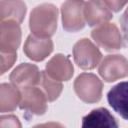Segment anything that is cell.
<instances>
[{"label": "cell", "instance_id": "3957f363", "mask_svg": "<svg viewBox=\"0 0 128 128\" xmlns=\"http://www.w3.org/2000/svg\"><path fill=\"white\" fill-rule=\"evenodd\" d=\"M84 5L83 0H66L61 6L62 26L67 32H77L84 28Z\"/></svg>", "mask_w": 128, "mask_h": 128}, {"label": "cell", "instance_id": "8fae6325", "mask_svg": "<svg viewBox=\"0 0 128 128\" xmlns=\"http://www.w3.org/2000/svg\"><path fill=\"white\" fill-rule=\"evenodd\" d=\"M84 17L86 23L93 27L107 23L113 16L103 0H88L84 5Z\"/></svg>", "mask_w": 128, "mask_h": 128}, {"label": "cell", "instance_id": "ba28073f", "mask_svg": "<svg viewBox=\"0 0 128 128\" xmlns=\"http://www.w3.org/2000/svg\"><path fill=\"white\" fill-rule=\"evenodd\" d=\"M41 71L34 64L22 63L18 65L10 74V81L20 90L37 86L40 83Z\"/></svg>", "mask_w": 128, "mask_h": 128}, {"label": "cell", "instance_id": "5b68a950", "mask_svg": "<svg viewBox=\"0 0 128 128\" xmlns=\"http://www.w3.org/2000/svg\"><path fill=\"white\" fill-rule=\"evenodd\" d=\"M98 72L106 82H114L128 76V60L120 54L107 55L101 61Z\"/></svg>", "mask_w": 128, "mask_h": 128}, {"label": "cell", "instance_id": "5bb4252c", "mask_svg": "<svg viewBox=\"0 0 128 128\" xmlns=\"http://www.w3.org/2000/svg\"><path fill=\"white\" fill-rule=\"evenodd\" d=\"M27 11L26 4L23 0H1L0 2V19L13 20L22 23Z\"/></svg>", "mask_w": 128, "mask_h": 128}, {"label": "cell", "instance_id": "e0dca14e", "mask_svg": "<svg viewBox=\"0 0 128 128\" xmlns=\"http://www.w3.org/2000/svg\"><path fill=\"white\" fill-rule=\"evenodd\" d=\"M40 87L44 91L47 100L49 102L55 101L61 94L63 86L61 81L56 80L52 77H50L46 71H41V78H40Z\"/></svg>", "mask_w": 128, "mask_h": 128}, {"label": "cell", "instance_id": "6da1fadb", "mask_svg": "<svg viewBox=\"0 0 128 128\" xmlns=\"http://www.w3.org/2000/svg\"><path fill=\"white\" fill-rule=\"evenodd\" d=\"M58 9L51 3L36 6L30 13L29 28L38 37L50 38L57 29Z\"/></svg>", "mask_w": 128, "mask_h": 128}, {"label": "cell", "instance_id": "2e32d148", "mask_svg": "<svg viewBox=\"0 0 128 128\" xmlns=\"http://www.w3.org/2000/svg\"><path fill=\"white\" fill-rule=\"evenodd\" d=\"M21 101V90L13 84L2 83L0 85V111L11 112L16 109Z\"/></svg>", "mask_w": 128, "mask_h": 128}, {"label": "cell", "instance_id": "7a4b0ae2", "mask_svg": "<svg viewBox=\"0 0 128 128\" xmlns=\"http://www.w3.org/2000/svg\"><path fill=\"white\" fill-rule=\"evenodd\" d=\"M103 83L92 73H82L74 81V91L86 103H96L102 97Z\"/></svg>", "mask_w": 128, "mask_h": 128}, {"label": "cell", "instance_id": "9c48e42d", "mask_svg": "<svg viewBox=\"0 0 128 128\" xmlns=\"http://www.w3.org/2000/svg\"><path fill=\"white\" fill-rule=\"evenodd\" d=\"M23 50L29 59L39 62L44 60L53 51V42L50 38L38 37L31 34L27 37Z\"/></svg>", "mask_w": 128, "mask_h": 128}, {"label": "cell", "instance_id": "d6986e66", "mask_svg": "<svg viewBox=\"0 0 128 128\" xmlns=\"http://www.w3.org/2000/svg\"><path fill=\"white\" fill-rule=\"evenodd\" d=\"M120 26L124 45L128 48V7L125 9L122 16L120 17Z\"/></svg>", "mask_w": 128, "mask_h": 128}, {"label": "cell", "instance_id": "9a60e30c", "mask_svg": "<svg viewBox=\"0 0 128 128\" xmlns=\"http://www.w3.org/2000/svg\"><path fill=\"white\" fill-rule=\"evenodd\" d=\"M83 127H118L115 117L105 108L92 110L82 119Z\"/></svg>", "mask_w": 128, "mask_h": 128}, {"label": "cell", "instance_id": "ac0fdd59", "mask_svg": "<svg viewBox=\"0 0 128 128\" xmlns=\"http://www.w3.org/2000/svg\"><path fill=\"white\" fill-rule=\"evenodd\" d=\"M17 59L16 52H1V70L0 74L3 75L8 71L14 64Z\"/></svg>", "mask_w": 128, "mask_h": 128}, {"label": "cell", "instance_id": "30bf717a", "mask_svg": "<svg viewBox=\"0 0 128 128\" xmlns=\"http://www.w3.org/2000/svg\"><path fill=\"white\" fill-rule=\"evenodd\" d=\"M21 43V28L13 20L1 21L0 50L1 52H16Z\"/></svg>", "mask_w": 128, "mask_h": 128}, {"label": "cell", "instance_id": "8992f818", "mask_svg": "<svg viewBox=\"0 0 128 128\" xmlns=\"http://www.w3.org/2000/svg\"><path fill=\"white\" fill-rule=\"evenodd\" d=\"M91 37L95 43L106 51L119 50L122 47L123 38L118 27L113 23H104L91 31Z\"/></svg>", "mask_w": 128, "mask_h": 128}, {"label": "cell", "instance_id": "4fadbf2b", "mask_svg": "<svg viewBox=\"0 0 128 128\" xmlns=\"http://www.w3.org/2000/svg\"><path fill=\"white\" fill-rule=\"evenodd\" d=\"M45 71L56 80L68 81L73 76L74 68L68 57L63 54H56L46 64Z\"/></svg>", "mask_w": 128, "mask_h": 128}, {"label": "cell", "instance_id": "52a82bcc", "mask_svg": "<svg viewBox=\"0 0 128 128\" xmlns=\"http://www.w3.org/2000/svg\"><path fill=\"white\" fill-rule=\"evenodd\" d=\"M47 101L44 91L36 86L21 89L19 107L31 115H43L47 110Z\"/></svg>", "mask_w": 128, "mask_h": 128}, {"label": "cell", "instance_id": "7c38bea8", "mask_svg": "<svg viewBox=\"0 0 128 128\" xmlns=\"http://www.w3.org/2000/svg\"><path fill=\"white\" fill-rule=\"evenodd\" d=\"M107 101L117 114L128 120V81L113 86L107 93Z\"/></svg>", "mask_w": 128, "mask_h": 128}, {"label": "cell", "instance_id": "ffe728a7", "mask_svg": "<svg viewBox=\"0 0 128 128\" xmlns=\"http://www.w3.org/2000/svg\"><path fill=\"white\" fill-rule=\"evenodd\" d=\"M0 127L7 128V127H21V123L19 119L14 115H6L0 117Z\"/></svg>", "mask_w": 128, "mask_h": 128}, {"label": "cell", "instance_id": "277c9868", "mask_svg": "<svg viewBox=\"0 0 128 128\" xmlns=\"http://www.w3.org/2000/svg\"><path fill=\"white\" fill-rule=\"evenodd\" d=\"M73 58L81 69L91 70L100 63L102 54L98 47L89 39L83 38L75 43L73 47Z\"/></svg>", "mask_w": 128, "mask_h": 128}, {"label": "cell", "instance_id": "44dd1931", "mask_svg": "<svg viewBox=\"0 0 128 128\" xmlns=\"http://www.w3.org/2000/svg\"><path fill=\"white\" fill-rule=\"evenodd\" d=\"M103 2L111 11L118 12L128 3V0H103Z\"/></svg>", "mask_w": 128, "mask_h": 128}]
</instances>
